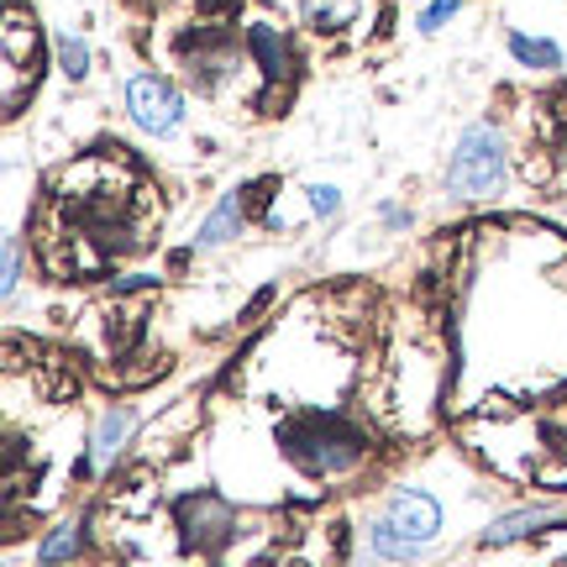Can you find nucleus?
I'll list each match as a JSON object with an SVG mask.
<instances>
[{"mask_svg": "<svg viewBox=\"0 0 567 567\" xmlns=\"http://www.w3.org/2000/svg\"><path fill=\"white\" fill-rule=\"evenodd\" d=\"M279 446L295 467H305L310 478H331L347 473L368 457V436L352 421H342L337 410H300L279 425Z\"/></svg>", "mask_w": 567, "mask_h": 567, "instance_id": "f257e3e1", "label": "nucleus"}, {"mask_svg": "<svg viewBox=\"0 0 567 567\" xmlns=\"http://www.w3.org/2000/svg\"><path fill=\"white\" fill-rule=\"evenodd\" d=\"M436 530H442V505L425 488H400L384 515L368 526V547L384 563H415L436 542Z\"/></svg>", "mask_w": 567, "mask_h": 567, "instance_id": "f03ea898", "label": "nucleus"}, {"mask_svg": "<svg viewBox=\"0 0 567 567\" xmlns=\"http://www.w3.org/2000/svg\"><path fill=\"white\" fill-rule=\"evenodd\" d=\"M505 142L494 126H467L463 142H457V153L446 158V189L452 195H463V200H488V195H499L505 189Z\"/></svg>", "mask_w": 567, "mask_h": 567, "instance_id": "7ed1b4c3", "label": "nucleus"}, {"mask_svg": "<svg viewBox=\"0 0 567 567\" xmlns=\"http://www.w3.org/2000/svg\"><path fill=\"white\" fill-rule=\"evenodd\" d=\"M126 111H132V122H137L142 132H153V137H168V132H179V122H184L179 90L168 80H158V74H132V84H126Z\"/></svg>", "mask_w": 567, "mask_h": 567, "instance_id": "20e7f679", "label": "nucleus"}, {"mask_svg": "<svg viewBox=\"0 0 567 567\" xmlns=\"http://www.w3.org/2000/svg\"><path fill=\"white\" fill-rule=\"evenodd\" d=\"M179 520L195 547H221L226 536L237 530V509L226 505L221 494H189L179 505Z\"/></svg>", "mask_w": 567, "mask_h": 567, "instance_id": "39448f33", "label": "nucleus"}, {"mask_svg": "<svg viewBox=\"0 0 567 567\" xmlns=\"http://www.w3.org/2000/svg\"><path fill=\"white\" fill-rule=\"evenodd\" d=\"M247 48H252V59H258V69L268 80H289L295 74V48H289V38L274 21H252L247 27Z\"/></svg>", "mask_w": 567, "mask_h": 567, "instance_id": "423d86ee", "label": "nucleus"}, {"mask_svg": "<svg viewBox=\"0 0 567 567\" xmlns=\"http://www.w3.org/2000/svg\"><path fill=\"white\" fill-rule=\"evenodd\" d=\"M132 425H137V415L132 410H105L101 425H95V442H90V467L95 473H111V463L122 457L126 436H132Z\"/></svg>", "mask_w": 567, "mask_h": 567, "instance_id": "0eeeda50", "label": "nucleus"}, {"mask_svg": "<svg viewBox=\"0 0 567 567\" xmlns=\"http://www.w3.org/2000/svg\"><path fill=\"white\" fill-rule=\"evenodd\" d=\"M237 226H243V189H231V195H226V200L210 210V221L200 226L195 247H200V252H210V247L231 243V237H237Z\"/></svg>", "mask_w": 567, "mask_h": 567, "instance_id": "6e6552de", "label": "nucleus"}, {"mask_svg": "<svg viewBox=\"0 0 567 567\" xmlns=\"http://www.w3.org/2000/svg\"><path fill=\"white\" fill-rule=\"evenodd\" d=\"M557 520V509H515V515H505V520H494V526L484 530V547H505V542H520V536H530V530H542Z\"/></svg>", "mask_w": 567, "mask_h": 567, "instance_id": "1a4fd4ad", "label": "nucleus"}, {"mask_svg": "<svg viewBox=\"0 0 567 567\" xmlns=\"http://www.w3.org/2000/svg\"><path fill=\"white\" fill-rule=\"evenodd\" d=\"M509 53L526 63V69H563V48L547 38H526V32H509Z\"/></svg>", "mask_w": 567, "mask_h": 567, "instance_id": "9d476101", "label": "nucleus"}, {"mask_svg": "<svg viewBox=\"0 0 567 567\" xmlns=\"http://www.w3.org/2000/svg\"><path fill=\"white\" fill-rule=\"evenodd\" d=\"M300 11L310 17V27H326V32H337V27H347V21H352L358 0H300Z\"/></svg>", "mask_w": 567, "mask_h": 567, "instance_id": "9b49d317", "label": "nucleus"}, {"mask_svg": "<svg viewBox=\"0 0 567 567\" xmlns=\"http://www.w3.org/2000/svg\"><path fill=\"white\" fill-rule=\"evenodd\" d=\"M80 542H84V526H59L53 536H48V542H42L38 557H42L48 567H59V563H69V557L80 551Z\"/></svg>", "mask_w": 567, "mask_h": 567, "instance_id": "f8f14e48", "label": "nucleus"}, {"mask_svg": "<svg viewBox=\"0 0 567 567\" xmlns=\"http://www.w3.org/2000/svg\"><path fill=\"white\" fill-rule=\"evenodd\" d=\"M59 63H63L69 80H84V74H90V48H84V38H69V32H63L59 38Z\"/></svg>", "mask_w": 567, "mask_h": 567, "instance_id": "ddd939ff", "label": "nucleus"}, {"mask_svg": "<svg viewBox=\"0 0 567 567\" xmlns=\"http://www.w3.org/2000/svg\"><path fill=\"white\" fill-rule=\"evenodd\" d=\"M457 11H463V0H431V6H425V17H421V27L425 32H442Z\"/></svg>", "mask_w": 567, "mask_h": 567, "instance_id": "4468645a", "label": "nucleus"}, {"mask_svg": "<svg viewBox=\"0 0 567 567\" xmlns=\"http://www.w3.org/2000/svg\"><path fill=\"white\" fill-rule=\"evenodd\" d=\"M310 205H316V216H337V210H342V200H337L331 184H316V189H310Z\"/></svg>", "mask_w": 567, "mask_h": 567, "instance_id": "2eb2a0df", "label": "nucleus"}, {"mask_svg": "<svg viewBox=\"0 0 567 567\" xmlns=\"http://www.w3.org/2000/svg\"><path fill=\"white\" fill-rule=\"evenodd\" d=\"M17 279H21V247L11 243V247H6V300L17 295Z\"/></svg>", "mask_w": 567, "mask_h": 567, "instance_id": "dca6fc26", "label": "nucleus"}, {"mask_svg": "<svg viewBox=\"0 0 567 567\" xmlns=\"http://www.w3.org/2000/svg\"><path fill=\"white\" fill-rule=\"evenodd\" d=\"M147 284H153V279H147V274H126V279L116 284V295H132V289H147Z\"/></svg>", "mask_w": 567, "mask_h": 567, "instance_id": "f3484780", "label": "nucleus"}]
</instances>
